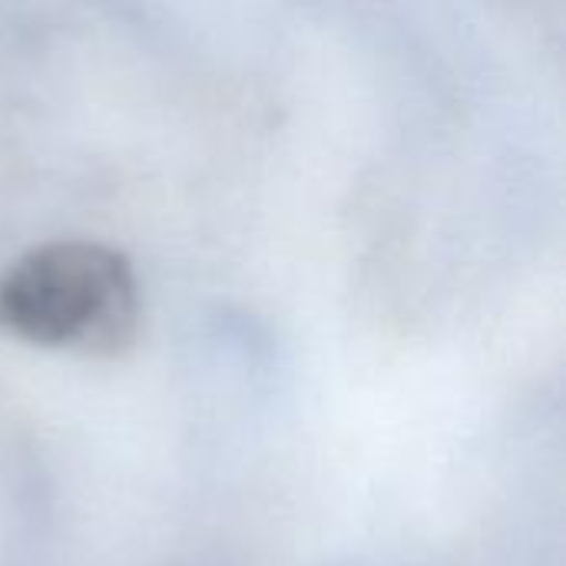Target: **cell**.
Returning a JSON list of instances; mask_svg holds the SVG:
<instances>
[{
  "label": "cell",
  "instance_id": "cell-1",
  "mask_svg": "<svg viewBox=\"0 0 566 566\" xmlns=\"http://www.w3.org/2000/svg\"><path fill=\"white\" fill-rule=\"evenodd\" d=\"M0 328L40 348L116 355L139 328L136 272L103 242L36 245L0 275Z\"/></svg>",
  "mask_w": 566,
  "mask_h": 566
}]
</instances>
